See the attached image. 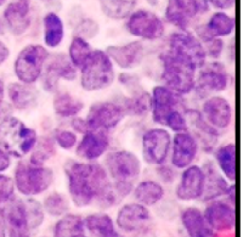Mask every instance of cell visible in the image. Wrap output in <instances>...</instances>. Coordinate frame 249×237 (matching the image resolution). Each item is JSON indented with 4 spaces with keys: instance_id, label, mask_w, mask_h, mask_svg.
<instances>
[{
    "instance_id": "ab89813d",
    "label": "cell",
    "mask_w": 249,
    "mask_h": 237,
    "mask_svg": "<svg viewBox=\"0 0 249 237\" xmlns=\"http://www.w3.org/2000/svg\"><path fill=\"white\" fill-rule=\"evenodd\" d=\"M121 104L125 109L126 116L138 117V118L145 117L146 114L150 113V92L143 89L142 91L129 95Z\"/></svg>"
},
{
    "instance_id": "ffe728a7",
    "label": "cell",
    "mask_w": 249,
    "mask_h": 237,
    "mask_svg": "<svg viewBox=\"0 0 249 237\" xmlns=\"http://www.w3.org/2000/svg\"><path fill=\"white\" fill-rule=\"evenodd\" d=\"M111 150V136L104 130L88 129L80 134L75 146V156L85 162H99Z\"/></svg>"
},
{
    "instance_id": "bcb514c9",
    "label": "cell",
    "mask_w": 249,
    "mask_h": 237,
    "mask_svg": "<svg viewBox=\"0 0 249 237\" xmlns=\"http://www.w3.org/2000/svg\"><path fill=\"white\" fill-rule=\"evenodd\" d=\"M16 197L14 180L6 173H0V208Z\"/></svg>"
},
{
    "instance_id": "1f68e13d",
    "label": "cell",
    "mask_w": 249,
    "mask_h": 237,
    "mask_svg": "<svg viewBox=\"0 0 249 237\" xmlns=\"http://www.w3.org/2000/svg\"><path fill=\"white\" fill-rule=\"evenodd\" d=\"M51 106L53 114L62 121H71L79 117L85 109L84 101L80 97L70 91L61 90L53 94Z\"/></svg>"
},
{
    "instance_id": "db71d44e",
    "label": "cell",
    "mask_w": 249,
    "mask_h": 237,
    "mask_svg": "<svg viewBox=\"0 0 249 237\" xmlns=\"http://www.w3.org/2000/svg\"><path fill=\"white\" fill-rule=\"evenodd\" d=\"M6 104V84L0 78V106H4Z\"/></svg>"
},
{
    "instance_id": "7c38bea8",
    "label": "cell",
    "mask_w": 249,
    "mask_h": 237,
    "mask_svg": "<svg viewBox=\"0 0 249 237\" xmlns=\"http://www.w3.org/2000/svg\"><path fill=\"white\" fill-rule=\"evenodd\" d=\"M125 117V109L121 102L104 100L90 105L84 121L87 130L91 129L111 133L124 121Z\"/></svg>"
},
{
    "instance_id": "f35d334b",
    "label": "cell",
    "mask_w": 249,
    "mask_h": 237,
    "mask_svg": "<svg viewBox=\"0 0 249 237\" xmlns=\"http://www.w3.org/2000/svg\"><path fill=\"white\" fill-rule=\"evenodd\" d=\"M57 153L53 139L51 135H39L36 146L29 153L28 160L36 164H46Z\"/></svg>"
},
{
    "instance_id": "e7e4bbea",
    "label": "cell",
    "mask_w": 249,
    "mask_h": 237,
    "mask_svg": "<svg viewBox=\"0 0 249 237\" xmlns=\"http://www.w3.org/2000/svg\"><path fill=\"white\" fill-rule=\"evenodd\" d=\"M41 237H48V236H41Z\"/></svg>"
},
{
    "instance_id": "cb8c5ba5",
    "label": "cell",
    "mask_w": 249,
    "mask_h": 237,
    "mask_svg": "<svg viewBox=\"0 0 249 237\" xmlns=\"http://www.w3.org/2000/svg\"><path fill=\"white\" fill-rule=\"evenodd\" d=\"M236 31V18L233 15H230L228 11L216 10L209 16L206 23L197 24L195 27V32L197 38L202 41V44L208 41L212 38L225 39L228 36H233Z\"/></svg>"
},
{
    "instance_id": "4fadbf2b",
    "label": "cell",
    "mask_w": 249,
    "mask_h": 237,
    "mask_svg": "<svg viewBox=\"0 0 249 237\" xmlns=\"http://www.w3.org/2000/svg\"><path fill=\"white\" fill-rule=\"evenodd\" d=\"M77 79L78 70L71 63L67 55L63 53H50L39 83L44 91L53 95L60 90L61 80L72 83Z\"/></svg>"
},
{
    "instance_id": "6f0895ef",
    "label": "cell",
    "mask_w": 249,
    "mask_h": 237,
    "mask_svg": "<svg viewBox=\"0 0 249 237\" xmlns=\"http://www.w3.org/2000/svg\"><path fill=\"white\" fill-rule=\"evenodd\" d=\"M6 109H10L7 104L4 105V106H0V119H1L4 116H6V114L10 113V112H7Z\"/></svg>"
},
{
    "instance_id": "30bf717a",
    "label": "cell",
    "mask_w": 249,
    "mask_h": 237,
    "mask_svg": "<svg viewBox=\"0 0 249 237\" xmlns=\"http://www.w3.org/2000/svg\"><path fill=\"white\" fill-rule=\"evenodd\" d=\"M167 51L194 66L196 70L207 62V55L202 41L191 31H174L168 36Z\"/></svg>"
},
{
    "instance_id": "be15d7a7",
    "label": "cell",
    "mask_w": 249,
    "mask_h": 237,
    "mask_svg": "<svg viewBox=\"0 0 249 237\" xmlns=\"http://www.w3.org/2000/svg\"><path fill=\"white\" fill-rule=\"evenodd\" d=\"M77 237H90V236L87 235V234H82V235H79V236H77Z\"/></svg>"
},
{
    "instance_id": "d590c367",
    "label": "cell",
    "mask_w": 249,
    "mask_h": 237,
    "mask_svg": "<svg viewBox=\"0 0 249 237\" xmlns=\"http://www.w3.org/2000/svg\"><path fill=\"white\" fill-rule=\"evenodd\" d=\"M139 0H99L100 10L112 21H125L136 9Z\"/></svg>"
},
{
    "instance_id": "7402d4cb",
    "label": "cell",
    "mask_w": 249,
    "mask_h": 237,
    "mask_svg": "<svg viewBox=\"0 0 249 237\" xmlns=\"http://www.w3.org/2000/svg\"><path fill=\"white\" fill-rule=\"evenodd\" d=\"M201 148L198 143L190 131L173 134L170 147L169 164L177 170H182L194 164L198 157Z\"/></svg>"
},
{
    "instance_id": "277c9868",
    "label": "cell",
    "mask_w": 249,
    "mask_h": 237,
    "mask_svg": "<svg viewBox=\"0 0 249 237\" xmlns=\"http://www.w3.org/2000/svg\"><path fill=\"white\" fill-rule=\"evenodd\" d=\"M55 172L46 164H36L28 158L17 161L12 173L16 194L21 197H39L50 191Z\"/></svg>"
},
{
    "instance_id": "484cf974",
    "label": "cell",
    "mask_w": 249,
    "mask_h": 237,
    "mask_svg": "<svg viewBox=\"0 0 249 237\" xmlns=\"http://www.w3.org/2000/svg\"><path fill=\"white\" fill-rule=\"evenodd\" d=\"M1 211L6 224L7 237H33L28 225L23 197H14L9 203L1 207Z\"/></svg>"
},
{
    "instance_id": "ac0fdd59",
    "label": "cell",
    "mask_w": 249,
    "mask_h": 237,
    "mask_svg": "<svg viewBox=\"0 0 249 237\" xmlns=\"http://www.w3.org/2000/svg\"><path fill=\"white\" fill-rule=\"evenodd\" d=\"M151 220H152V214L150 208L135 201L122 204L114 218L117 228L125 235H134L150 228Z\"/></svg>"
},
{
    "instance_id": "4316f807",
    "label": "cell",
    "mask_w": 249,
    "mask_h": 237,
    "mask_svg": "<svg viewBox=\"0 0 249 237\" xmlns=\"http://www.w3.org/2000/svg\"><path fill=\"white\" fill-rule=\"evenodd\" d=\"M6 102L14 111L26 113L36 109L39 104V91L36 85L15 80L6 85Z\"/></svg>"
},
{
    "instance_id": "9c48e42d",
    "label": "cell",
    "mask_w": 249,
    "mask_h": 237,
    "mask_svg": "<svg viewBox=\"0 0 249 237\" xmlns=\"http://www.w3.org/2000/svg\"><path fill=\"white\" fill-rule=\"evenodd\" d=\"M125 21L128 33L138 40L158 41L167 33L165 21L152 10L135 9Z\"/></svg>"
},
{
    "instance_id": "681fc988",
    "label": "cell",
    "mask_w": 249,
    "mask_h": 237,
    "mask_svg": "<svg viewBox=\"0 0 249 237\" xmlns=\"http://www.w3.org/2000/svg\"><path fill=\"white\" fill-rule=\"evenodd\" d=\"M206 1L208 6L221 10V11H229V10L233 9L236 5V0H206Z\"/></svg>"
},
{
    "instance_id": "e575fe53",
    "label": "cell",
    "mask_w": 249,
    "mask_h": 237,
    "mask_svg": "<svg viewBox=\"0 0 249 237\" xmlns=\"http://www.w3.org/2000/svg\"><path fill=\"white\" fill-rule=\"evenodd\" d=\"M85 234L84 217L79 213L63 214L53 226V237H77Z\"/></svg>"
},
{
    "instance_id": "3957f363",
    "label": "cell",
    "mask_w": 249,
    "mask_h": 237,
    "mask_svg": "<svg viewBox=\"0 0 249 237\" xmlns=\"http://www.w3.org/2000/svg\"><path fill=\"white\" fill-rule=\"evenodd\" d=\"M39 134L18 117L9 113L0 119V148L15 160L28 157Z\"/></svg>"
},
{
    "instance_id": "8d00e7d4",
    "label": "cell",
    "mask_w": 249,
    "mask_h": 237,
    "mask_svg": "<svg viewBox=\"0 0 249 237\" xmlns=\"http://www.w3.org/2000/svg\"><path fill=\"white\" fill-rule=\"evenodd\" d=\"M40 202L46 217L55 219L60 218L63 214L71 212V204H72L68 195L57 191V190L46 192L45 196Z\"/></svg>"
},
{
    "instance_id": "d6a6232c",
    "label": "cell",
    "mask_w": 249,
    "mask_h": 237,
    "mask_svg": "<svg viewBox=\"0 0 249 237\" xmlns=\"http://www.w3.org/2000/svg\"><path fill=\"white\" fill-rule=\"evenodd\" d=\"M66 36L65 22L56 11H48L43 17V45L56 50L62 45Z\"/></svg>"
},
{
    "instance_id": "f1b7e54d",
    "label": "cell",
    "mask_w": 249,
    "mask_h": 237,
    "mask_svg": "<svg viewBox=\"0 0 249 237\" xmlns=\"http://www.w3.org/2000/svg\"><path fill=\"white\" fill-rule=\"evenodd\" d=\"M180 221L187 237H223L208 225L202 209L196 206H189L182 209Z\"/></svg>"
},
{
    "instance_id": "816d5d0a",
    "label": "cell",
    "mask_w": 249,
    "mask_h": 237,
    "mask_svg": "<svg viewBox=\"0 0 249 237\" xmlns=\"http://www.w3.org/2000/svg\"><path fill=\"white\" fill-rule=\"evenodd\" d=\"M10 55H11V50L9 45L0 39V67L9 61Z\"/></svg>"
},
{
    "instance_id": "6da1fadb",
    "label": "cell",
    "mask_w": 249,
    "mask_h": 237,
    "mask_svg": "<svg viewBox=\"0 0 249 237\" xmlns=\"http://www.w3.org/2000/svg\"><path fill=\"white\" fill-rule=\"evenodd\" d=\"M63 172L67 195L77 208L96 206L100 211H108L122 201L101 163L70 160L63 165Z\"/></svg>"
},
{
    "instance_id": "9f6ffc18",
    "label": "cell",
    "mask_w": 249,
    "mask_h": 237,
    "mask_svg": "<svg viewBox=\"0 0 249 237\" xmlns=\"http://www.w3.org/2000/svg\"><path fill=\"white\" fill-rule=\"evenodd\" d=\"M134 237H153V233L151 234V228H147L140 233L134 234Z\"/></svg>"
},
{
    "instance_id": "9a60e30c",
    "label": "cell",
    "mask_w": 249,
    "mask_h": 237,
    "mask_svg": "<svg viewBox=\"0 0 249 237\" xmlns=\"http://www.w3.org/2000/svg\"><path fill=\"white\" fill-rule=\"evenodd\" d=\"M187 109L185 97L165 85H155L150 92V113L153 123L164 127L168 117L178 109Z\"/></svg>"
},
{
    "instance_id": "d6986e66",
    "label": "cell",
    "mask_w": 249,
    "mask_h": 237,
    "mask_svg": "<svg viewBox=\"0 0 249 237\" xmlns=\"http://www.w3.org/2000/svg\"><path fill=\"white\" fill-rule=\"evenodd\" d=\"M202 213L208 225L220 235L235 231L237 223L236 207L229 203L225 199L206 202Z\"/></svg>"
},
{
    "instance_id": "7dc6e473",
    "label": "cell",
    "mask_w": 249,
    "mask_h": 237,
    "mask_svg": "<svg viewBox=\"0 0 249 237\" xmlns=\"http://www.w3.org/2000/svg\"><path fill=\"white\" fill-rule=\"evenodd\" d=\"M204 51H206L207 60L208 61H218L221 60L224 53L226 51V45L224 39L221 38H212L208 41L203 43Z\"/></svg>"
},
{
    "instance_id": "4dcf8cb0",
    "label": "cell",
    "mask_w": 249,
    "mask_h": 237,
    "mask_svg": "<svg viewBox=\"0 0 249 237\" xmlns=\"http://www.w3.org/2000/svg\"><path fill=\"white\" fill-rule=\"evenodd\" d=\"M165 195H167L165 186L156 179L139 180L131 192L134 201L147 208L160 204L165 199Z\"/></svg>"
},
{
    "instance_id": "e0dca14e",
    "label": "cell",
    "mask_w": 249,
    "mask_h": 237,
    "mask_svg": "<svg viewBox=\"0 0 249 237\" xmlns=\"http://www.w3.org/2000/svg\"><path fill=\"white\" fill-rule=\"evenodd\" d=\"M204 182L206 177L202 165L196 163L189 165L185 169L180 170V174L178 175L174 189L175 197L185 203L201 201L204 191Z\"/></svg>"
},
{
    "instance_id": "f5cc1de1",
    "label": "cell",
    "mask_w": 249,
    "mask_h": 237,
    "mask_svg": "<svg viewBox=\"0 0 249 237\" xmlns=\"http://www.w3.org/2000/svg\"><path fill=\"white\" fill-rule=\"evenodd\" d=\"M223 199H225L229 203L236 207V182L230 184V186H229L228 191H226V194L224 195Z\"/></svg>"
},
{
    "instance_id": "94428289",
    "label": "cell",
    "mask_w": 249,
    "mask_h": 237,
    "mask_svg": "<svg viewBox=\"0 0 249 237\" xmlns=\"http://www.w3.org/2000/svg\"><path fill=\"white\" fill-rule=\"evenodd\" d=\"M39 1L44 2V4H46V5H53V4H55L56 0H39Z\"/></svg>"
},
{
    "instance_id": "d4e9b609",
    "label": "cell",
    "mask_w": 249,
    "mask_h": 237,
    "mask_svg": "<svg viewBox=\"0 0 249 237\" xmlns=\"http://www.w3.org/2000/svg\"><path fill=\"white\" fill-rule=\"evenodd\" d=\"M185 114L189 123V131L195 136L201 151L206 153H213L214 150L218 147L221 134L218 133L211 124L207 123L199 109L187 107Z\"/></svg>"
},
{
    "instance_id": "ba28073f",
    "label": "cell",
    "mask_w": 249,
    "mask_h": 237,
    "mask_svg": "<svg viewBox=\"0 0 249 237\" xmlns=\"http://www.w3.org/2000/svg\"><path fill=\"white\" fill-rule=\"evenodd\" d=\"M230 83L231 74L223 61H207L197 70L194 92L198 100H204L211 95L225 92Z\"/></svg>"
},
{
    "instance_id": "74e56055",
    "label": "cell",
    "mask_w": 249,
    "mask_h": 237,
    "mask_svg": "<svg viewBox=\"0 0 249 237\" xmlns=\"http://www.w3.org/2000/svg\"><path fill=\"white\" fill-rule=\"evenodd\" d=\"M94 51L91 43L80 36H73L67 48V57L77 70H79Z\"/></svg>"
},
{
    "instance_id": "603a6c76",
    "label": "cell",
    "mask_w": 249,
    "mask_h": 237,
    "mask_svg": "<svg viewBox=\"0 0 249 237\" xmlns=\"http://www.w3.org/2000/svg\"><path fill=\"white\" fill-rule=\"evenodd\" d=\"M113 65L122 71H133L143 62L146 48L143 41L131 40L124 44H113L105 49Z\"/></svg>"
},
{
    "instance_id": "83f0119b",
    "label": "cell",
    "mask_w": 249,
    "mask_h": 237,
    "mask_svg": "<svg viewBox=\"0 0 249 237\" xmlns=\"http://www.w3.org/2000/svg\"><path fill=\"white\" fill-rule=\"evenodd\" d=\"M201 165L204 170V177H206L204 191L201 202L206 203V202L213 201V200L223 199L230 184H232V182H229L226 180V178L216 168L214 161L207 160Z\"/></svg>"
},
{
    "instance_id": "8992f818",
    "label": "cell",
    "mask_w": 249,
    "mask_h": 237,
    "mask_svg": "<svg viewBox=\"0 0 249 237\" xmlns=\"http://www.w3.org/2000/svg\"><path fill=\"white\" fill-rule=\"evenodd\" d=\"M160 61L162 65L160 79L163 85L184 97L194 92L197 74V70L194 66L172 55L167 50L160 53Z\"/></svg>"
},
{
    "instance_id": "8fae6325",
    "label": "cell",
    "mask_w": 249,
    "mask_h": 237,
    "mask_svg": "<svg viewBox=\"0 0 249 237\" xmlns=\"http://www.w3.org/2000/svg\"><path fill=\"white\" fill-rule=\"evenodd\" d=\"M173 134L164 127H153L145 130L141 138V157L152 167L168 163Z\"/></svg>"
},
{
    "instance_id": "5b68a950",
    "label": "cell",
    "mask_w": 249,
    "mask_h": 237,
    "mask_svg": "<svg viewBox=\"0 0 249 237\" xmlns=\"http://www.w3.org/2000/svg\"><path fill=\"white\" fill-rule=\"evenodd\" d=\"M79 85L85 92L108 89L117 80L116 66L102 49H94L87 62L78 70Z\"/></svg>"
},
{
    "instance_id": "91938a15",
    "label": "cell",
    "mask_w": 249,
    "mask_h": 237,
    "mask_svg": "<svg viewBox=\"0 0 249 237\" xmlns=\"http://www.w3.org/2000/svg\"><path fill=\"white\" fill-rule=\"evenodd\" d=\"M4 29H5L4 21H2V18H1V17H0V34L4 33Z\"/></svg>"
},
{
    "instance_id": "836d02e7",
    "label": "cell",
    "mask_w": 249,
    "mask_h": 237,
    "mask_svg": "<svg viewBox=\"0 0 249 237\" xmlns=\"http://www.w3.org/2000/svg\"><path fill=\"white\" fill-rule=\"evenodd\" d=\"M214 163L221 174L229 182H236L237 178V163H236V144L235 141L218 145L214 150Z\"/></svg>"
},
{
    "instance_id": "52a82bcc",
    "label": "cell",
    "mask_w": 249,
    "mask_h": 237,
    "mask_svg": "<svg viewBox=\"0 0 249 237\" xmlns=\"http://www.w3.org/2000/svg\"><path fill=\"white\" fill-rule=\"evenodd\" d=\"M50 51L43 44L29 43L21 48L12 62V72L18 82L36 85L40 80Z\"/></svg>"
},
{
    "instance_id": "ee69618b",
    "label": "cell",
    "mask_w": 249,
    "mask_h": 237,
    "mask_svg": "<svg viewBox=\"0 0 249 237\" xmlns=\"http://www.w3.org/2000/svg\"><path fill=\"white\" fill-rule=\"evenodd\" d=\"M185 111H186V109H178V111L173 112V113L168 117L167 122H165L164 124V128H167L172 134L189 131V123H187Z\"/></svg>"
},
{
    "instance_id": "03108f58",
    "label": "cell",
    "mask_w": 249,
    "mask_h": 237,
    "mask_svg": "<svg viewBox=\"0 0 249 237\" xmlns=\"http://www.w3.org/2000/svg\"><path fill=\"white\" fill-rule=\"evenodd\" d=\"M185 237H187V236H185Z\"/></svg>"
},
{
    "instance_id": "f6af8a7d",
    "label": "cell",
    "mask_w": 249,
    "mask_h": 237,
    "mask_svg": "<svg viewBox=\"0 0 249 237\" xmlns=\"http://www.w3.org/2000/svg\"><path fill=\"white\" fill-rule=\"evenodd\" d=\"M117 80L121 84V87L124 88L129 92V95L136 94V92L143 90L140 78L138 77V74L131 72V71H123L122 73H119L117 75Z\"/></svg>"
},
{
    "instance_id": "680465c9",
    "label": "cell",
    "mask_w": 249,
    "mask_h": 237,
    "mask_svg": "<svg viewBox=\"0 0 249 237\" xmlns=\"http://www.w3.org/2000/svg\"><path fill=\"white\" fill-rule=\"evenodd\" d=\"M146 2H147L150 6H157L158 2H160V0H145Z\"/></svg>"
},
{
    "instance_id": "b9f144b4",
    "label": "cell",
    "mask_w": 249,
    "mask_h": 237,
    "mask_svg": "<svg viewBox=\"0 0 249 237\" xmlns=\"http://www.w3.org/2000/svg\"><path fill=\"white\" fill-rule=\"evenodd\" d=\"M51 136H53V143H55L57 150L66 151V152L74 151L78 140H79V135L73 129L63 128V127L56 128Z\"/></svg>"
},
{
    "instance_id": "f907efd6",
    "label": "cell",
    "mask_w": 249,
    "mask_h": 237,
    "mask_svg": "<svg viewBox=\"0 0 249 237\" xmlns=\"http://www.w3.org/2000/svg\"><path fill=\"white\" fill-rule=\"evenodd\" d=\"M12 160L14 158L6 151L0 148V173H6L12 167Z\"/></svg>"
},
{
    "instance_id": "f546056e",
    "label": "cell",
    "mask_w": 249,
    "mask_h": 237,
    "mask_svg": "<svg viewBox=\"0 0 249 237\" xmlns=\"http://www.w3.org/2000/svg\"><path fill=\"white\" fill-rule=\"evenodd\" d=\"M85 233L90 237H124L114 219L106 211L94 212L84 217Z\"/></svg>"
},
{
    "instance_id": "7bdbcfd3",
    "label": "cell",
    "mask_w": 249,
    "mask_h": 237,
    "mask_svg": "<svg viewBox=\"0 0 249 237\" xmlns=\"http://www.w3.org/2000/svg\"><path fill=\"white\" fill-rule=\"evenodd\" d=\"M99 33V23H97V21H95V19L90 18V17H85V18L80 19L74 28V36L84 38L89 41L91 40V39L96 38Z\"/></svg>"
},
{
    "instance_id": "5bb4252c",
    "label": "cell",
    "mask_w": 249,
    "mask_h": 237,
    "mask_svg": "<svg viewBox=\"0 0 249 237\" xmlns=\"http://www.w3.org/2000/svg\"><path fill=\"white\" fill-rule=\"evenodd\" d=\"M208 10L206 0H167L164 21L178 31H190L194 22Z\"/></svg>"
},
{
    "instance_id": "6125c7cd",
    "label": "cell",
    "mask_w": 249,
    "mask_h": 237,
    "mask_svg": "<svg viewBox=\"0 0 249 237\" xmlns=\"http://www.w3.org/2000/svg\"><path fill=\"white\" fill-rule=\"evenodd\" d=\"M6 2H7V0H0V7L4 6V5L6 4Z\"/></svg>"
},
{
    "instance_id": "44dd1931",
    "label": "cell",
    "mask_w": 249,
    "mask_h": 237,
    "mask_svg": "<svg viewBox=\"0 0 249 237\" xmlns=\"http://www.w3.org/2000/svg\"><path fill=\"white\" fill-rule=\"evenodd\" d=\"M5 28L14 36H22L33 23L32 0H10L2 11Z\"/></svg>"
},
{
    "instance_id": "60d3db41",
    "label": "cell",
    "mask_w": 249,
    "mask_h": 237,
    "mask_svg": "<svg viewBox=\"0 0 249 237\" xmlns=\"http://www.w3.org/2000/svg\"><path fill=\"white\" fill-rule=\"evenodd\" d=\"M23 201L29 229L32 233H34L44 225L46 220V214L41 206V202L36 197H23Z\"/></svg>"
},
{
    "instance_id": "c3c4849f",
    "label": "cell",
    "mask_w": 249,
    "mask_h": 237,
    "mask_svg": "<svg viewBox=\"0 0 249 237\" xmlns=\"http://www.w3.org/2000/svg\"><path fill=\"white\" fill-rule=\"evenodd\" d=\"M156 169V175L158 178V182L164 184H173V182H177L178 179V170L174 167L169 164V162L164 163V164H160L155 167Z\"/></svg>"
},
{
    "instance_id": "7a4b0ae2",
    "label": "cell",
    "mask_w": 249,
    "mask_h": 237,
    "mask_svg": "<svg viewBox=\"0 0 249 237\" xmlns=\"http://www.w3.org/2000/svg\"><path fill=\"white\" fill-rule=\"evenodd\" d=\"M104 165L114 191L121 200L131 196L134 186L142 174V161L126 148L109 150L104 156Z\"/></svg>"
},
{
    "instance_id": "11a10c76",
    "label": "cell",
    "mask_w": 249,
    "mask_h": 237,
    "mask_svg": "<svg viewBox=\"0 0 249 237\" xmlns=\"http://www.w3.org/2000/svg\"><path fill=\"white\" fill-rule=\"evenodd\" d=\"M0 237H7L6 224H5L4 214H2L1 208H0Z\"/></svg>"
},
{
    "instance_id": "2e32d148",
    "label": "cell",
    "mask_w": 249,
    "mask_h": 237,
    "mask_svg": "<svg viewBox=\"0 0 249 237\" xmlns=\"http://www.w3.org/2000/svg\"><path fill=\"white\" fill-rule=\"evenodd\" d=\"M207 123L211 124L218 133L223 134L232 127L235 109L228 97L221 94L211 95L202 100L199 109Z\"/></svg>"
}]
</instances>
